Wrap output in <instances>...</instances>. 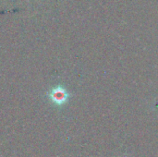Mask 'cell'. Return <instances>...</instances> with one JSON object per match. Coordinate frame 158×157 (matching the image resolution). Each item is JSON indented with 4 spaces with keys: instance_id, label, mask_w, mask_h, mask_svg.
I'll use <instances>...</instances> for the list:
<instances>
[{
    "instance_id": "1",
    "label": "cell",
    "mask_w": 158,
    "mask_h": 157,
    "mask_svg": "<svg viewBox=\"0 0 158 157\" xmlns=\"http://www.w3.org/2000/svg\"><path fill=\"white\" fill-rule=\"evenodd\" d=\"M68 98H69V93L67 90L60 85L53 88L49 93V99L53 104L56 105H65L68 102Z\"/></svg>"
}]
</instances>
